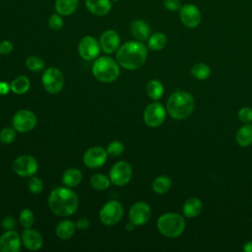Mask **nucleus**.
Wrapping results in <instances>:
<instances>
[{"mask_svg":"<svg viewBox=\"0 0 252 252\" xmlns=\"http://www.w3.org/2000/svg\"><path fill=\"white\" fill-rule=\"evenodd\" d=\"M147 54V47L142 41L131 40L119 46L116 53V60L122 68L136 70L145 64Z\"/></svg>","mask_w":252,"mask_h":252,"instance_id":"nucleus-1","label":"nucleus"},{"mask_svg":"<svg viewBox=\"0 0 252 252\" xmlns=\"http://www.w3.org/2000/svg\"><path fill=\"white\" fill-rule=\"evenodd\" d=\"M48 207L53 214L59 217L73 215L79 205L77 194L70 187H57L48 196Z\"/></svg>","mask_w":252,"mask_h":252,"instance_id":"nucleus-2","label":"nucleus"},{"mask_svg":"<svg viewBox=\"0 0 252 252\" xmlns=\"http://www.w3.org/2000/svg\"><path fill=\"white\" fill-rule=\"evenodd\" d=\"M195 107L194 97L185 91L174 92L167 99L166 110L176 120H184L189 117Z\"/></svg>","mask_w":252,"mask_h":252,"instance_id":"nucleus-3","label":"nucleus"},{"mask_svg":"<svg viewBox=\"0 0 252 252\" xmlns=\"http://www.w3.org/2000/svg\"><path fill=\"white\" fill-rule=\"evenodd\" d=\"M92 70L94 78L102 83L114 82L119 76V64L109 56L98 57Z\"/></svg>","mask_w":252,"mask_h":252,"instance_id":"nucleus-4","label":"nucleus"},{"mask_svg":"<svg viewBox=\"0 0 252 252\" xmlns=\"http://www.w3.org/2000/svg\"><path fill=\"white\" fill-rule=\"evenodd\" d=\"M157 226L162 235L172 238L179 236L183 232L185 221L183 217L179 214L166 213L158 218Z\"/></svg>","mask_w":252,"mask_h":252,"instance_id":"nucleus-5","label":"nucleus"},{"mask_svg":"<svg viewBox=\"0 0 252 252\" xmlns=\"http://www.w3.org/2000/svg\"><path fill=\"white\" fill-rule=\"evenodd\" d=\"M123 212L121 203L111 200L102 206L99 212V219L105 225H114L122 219Z\"/></svg>","mask_w":252,"mask_h":252,"instance_id":"nucleus-6","label":"nucleus"},{"mask_svg":"<svg viewBox=\"0 0 252 252\" xmlns=\"http://www.w3.org/2000/svg\"><path fill=\"white\" fill-rule=\"evenodd\" d=\"M42 85L46 92L56 94L63 89L64 77L61 71L55 67L47 68L42 75Z\"/></svg>","mask_w":252,"mask_h":252,"instance_id":"nucleus-7","label":"nucleus"},{"mask_svg":"<svg viewBox=\"0 0 252 252\" xmlns=\"http://www.w3.org/2000/svg\"><path fill=\"white\" fill-rule=\"evenodd\" d=\"M12 168L17 175L29 177L32 176L37 171L38 163L32 156L22 155L14 160Z\"/></svg>","mask_w":252,"mask_h":252,"instance_id":"nucleus-8","label":"nucleus"},{"mask_svg":"<svg viewBox=\"0 0 252 252\" xmlns=\"http://www.w3.org/2000/svg\"><path fill=\"white\" fill-rule=\"evenodd\" d=\"M12 124L16 131L27 133L35 127L36 116L32 111L29 109H22L15 113L12 119Z\"/></svg>","mask_w":252,"mask_h":252,"instance_id":"nucleus-9","label":"nucleus"},{"mask_svg":"<svg viewBox=\"0 0 252 252\" xmlns=\"http://www.w3.org/2000/svg\"><path fill=\"white\" fill-rule=\"evenodd\" d=\"M132 177V167L124 160L117 161L109 171V180L116 186L126 185Z\"/></svg>","mask_w":252,"mask_h":252,"instance_id":"nucleus-10","label":"nucleus"},{"mask_svg":"<svg viewBox=\"0 0 252 252\" xmlns=\"http://www.w3.org/2000/svg\"><path fill=\"white\" fill-rule=\"evenodd\" d=\"M143 118L147 126L152 128L158 127L165 119V109L161 103L153 102L145 108Z\"/></svg>","mask_w":252,"mask_h":252,"instance_id":"nucleus-11","label":"nucleus"},{"mask_svg":"<svg viewBox=\"0 0 252 252\" xmlns=\"http://www.w3.org/2000/svg\"><path fill=\"white\" fill-rule=\"evenodd\" d=\"M179 18L181 23L189 28L195 29L197 28L202 20V15L199 8L194 4H185L181 6L179 10Z\"/></svg>","mask_w":252,"mask_h":252,"instance_id":"nucleus-12","label":"nucleus"},{"mask_svg":"<svg viewBox=\"0 0 252 252\" xmlns=\"http://www.w3.org/2000/svg\"><path fill=\"white\" fill-rule=\"evenodd\" d=\"M78 51L83 59L88 61L93 60L98 56L100 45L94 36L86 35L81 38L78 45Z\"/></svg>","mask_w":252,"mask_h":252,"instance_id":"nucleus-13","label":"nucleus"},{"mask_svg":"<svg viewBox=\"0 0 252 252\" xmlns=\"http://www.w3.org/2000/svg\"><path fill=\"white\" fill-rule=\"evenodd\" d=\"M129 220L135 225H143L147 223L152 217V210L145 202H137L132 205L129 210Z\"/></svg>","mask_w":252,"mask_h":252,"instance_id":"nucleus-14","label":"nucleus"},{"mask_svg":"<svg viewBox=\"0 0 252 252\" xmlns=\"http://www.w3.org/2000/svg\"><path fill=\"white\" fill-rule=\"evenodd\" d=\"M107 152L102 147H92L86 151L83 157V161L86 166L97 168L104 164L107 158Z\"/></svg>","mask_w":252,"mask_h":252,"instance_id":"nucleus-15","label":"nucleus"},{"mask_svg":"<svg viewBox=\"0 0 252 252\" xmlns=\"http://www.w3.org/2000/svg\"><path fill=\"white\" fill-rule=\"evenodd\" d=\"M21 240L17 231L14 229L6 230L0 236V252H19Z\"/></svg>","mask_w":252,"mask_h":252,"instance_id":"nucleus-16","label":"nucleus"},{"mask_svg":"<svg viewBox=\"0 0 252 252\" xmlns=\"http://www.w3.org/2000/svg\"><path fill=\"white\" fill-rule=\"evenodd\" d=\"M99 45L104 53L111 54L119 48L120 36L114 30H106L100 35Z\"/></svg>","mask_w":252,"mask_h":252,"instance_id":"nucleus-17","label":"nucleus"},{"mask_svg":"<svg viewBox=\"0 0 252 252\" xmlns=\"http://www.w3.org/2000/svg\"><path fill=\"white\" fill-rule=\"evenodd\" d=\"M21 239L24 246L32 251L39 250L43 244V238L41 234L38 231L32 229V227L25 228V230L22 232Z\"/></svg>","mask_w":252,"mask_h":252,"instance_id":"nucleus-18","label":"nucleus"},{"mask_svg":"<svg viewBox=\"0 0 252 252\" xmlns=\"http://www.w3.org/2000/svg\"><path fill=\"white\" fill-rule=\"evenodd\" d=\"M111 2V0H85V5L90 13L102 17L110 12L112 8Z\"/></svg>","mask_w":252,"mask_h":252,"instance_id":"nucleus-19","label":"nucleus"},{"mask_svg":"<svg viewBox=\"0 0 252 252\" xmlns=\"http://www.w3.org/2000/svg\"><path fill=\"white\" fill-rule=\"evenodd\" d=\"M130 31L132 35L140 41L148 40L149 36L151 35V29L149 25L142 19H137L134 20L131 23L130 26Z\"/></svg>","mask_w":252,"mask_h":252,"instance_id":"nucleus-20","label":"nucleus"},{"mask_svg":"<svg viewBox=\"0 0 252 252\" xmlns=\"http://www.w3.org/2000/svg\"><path fill=\"white\" fill-rule=\"evenodd\" d=\"M183 214L187 218L197 217L203 210V203L200 199L192 197L186 200L183 205Z\"/></svg>","mask_w":252,"mask_h":252,"instance_id":"nucleus-21","label":"nucleus"},{"mask_svg":"<svg viewBox=\"0 0 252 252\" xmlns=\"http://www.w3.org/2000/svg\"><path fill=\"white\" fill-rule=\"evenodd\" d=\"M75 229H76V225L72 220H61L56 225L55 233L57 237H59L60 239L66 240L73 236V234L75 233Z\"/></svg>","mask_w":252,"mask_h":252,"instance_id":"nucleus-22","label":"nucleus"},{"mask_svg":"<svg viewBox=\"0 0 252 252\" xmlns=\"http://www.w3.org/2000/svg\"><path fill=\"white\" fill-rule=\"evenodd\" d=\"M79 0H55V11L61 16H70L78 8Z\"/></svg>","mask_w":252,"mask_h":252,"instance_id":"nucleus-23","label":"nucleus"},{"mask_svg":"<svg viewBox=\"0 0 252 252\" xmlns=\"http://www.w3.org/2000/svg\"><path fill=\"white\" fill-rule=\"evenodd\" d=\"M83 179V174L78 168H69L67 169L63 176L62 181L67 187H75L81 183Z\"/></svg>","mask_w":252,"mask_h":252,"instance_id":"nucleus-24","label":"nucleus"},{"mask_svg":"<svg viewBox=\"0 0 252 252\" xmlns=\"http://www.w3.org/2000/svg\"><path fill=\"white\" fill-rule=\"evenodd\" d=\"M236 142L241 147H247L252 144V125L247 123L241 126L236 132Z\"/></svg>","mask_w":252,"mask_h":252,"instance_id":"nucleus-25","label":"nucleus"},{"mask_svg":"<svg viewBox=\"0 0 252 252\" xmlns=\"http://www.w3.org/2000/svg\"><path fill=\"white\" fill-rule=\"evenodd\" d=\"M167 43L166 35L162 32H155L151 34L148 38V47L151 50H161L165 47Z\"/></svg>","mask_w":252,"mask_h":252,"instance_id":"nucleus-26","label":"nucleus"},{"mask_svg":"<svg viewBox=\"0 0 252 252\" xmlns=\"http://www.w3.org/2000/svg\"><path fill=\"white\" fill-rule=\"evenodd\" d=\"M30 86H31V83L28 77L22 75V76H18L16 79L12 81V83L10 84V89L13 93L17 94H23L29 91Z\"/></svg>","mask_w":252,"mask_h":252,"instance_id":"nucleus-27","label":"nucleus"},{"mask_svg":"<svg viewBox=\"0 0 252 252\" xmlns=\"http://www.w3.org/2000/svg\"><path fill=\"white\" fill-rule=\"evenodd\" d=\"M163 86L162 84L158 80H151L148 82L146 86V92L150 98L154 100L159 99L163 94Z\"/></svg>","mask_w":252,"mask_h":252,"instance_id":"nucleus-28","label":"nucleus"},{"mask_svg":"<svg viewBox=\"0 0 252 252\" xmlns=\"http://www.w3.org/2000/svg\"><path fill=\"white\" fill-rule=\"evenodd\" d=\"M153 190L158 193V194H164L166 193L170 187H171V180L169 177L161 175L157 177L154 181H153Z\"/></svg>","mask_w":252,"mask_h":252,"instance_id":"nucleus-29","label":"nucleus"},{"mask_svg":"<svg viewBox=\"0 0 252 252\" xmlns=\"http://www.w3.org/2000/svg\"><path fill=\"white\" fill-rule=\"evenodd\" d=\"M191 74L194 78L203 81L209 78V76L211 75V69L205 63H197L192 66Z\"/></svg>","mask_w":252,"mask_h":252,"instance_id":"nucleus-30","label":"nucleus"},{"mask_svg":"<svg viewBox=\"0 0 252 252\" xmlns=\"http://www.w3.org/2000/svg\"><path fill=\"white\" fill-rule=\"evenodd\" d=\"M90 183L95 190H105L109 187L110 180L104 174L95 173L91 177Z\"/></svg>","mask_w":252,"mask_h":252,"instance_id":"nucleus-31","label":"nucleus"},{"mask_svg":"<svg viewBox=\"0 0 252 252\" xmlns=\"http://www.w3.org/2000/svg\"><path fill=\"white\" fill-rule=\"evenodd\" d=\"M34 215L33 212L30 209H24L21 211L19 216L20 223L25 228H31L34 223Z\"/></svg>","mask_w":252,"mask_h":252,"instance_id":"nucleus-32","label":"nucleus"},{"mask_svg":"<svg viewBox=\"0 0 252 252\" xmlns=\"http://www.w3.org/2000/svg\"><path fill=\"white\" fill-rule=\"evenodd\" d=\"M26 66L28 67L29 70L32 72H38L43 69L44 62L40 57L36 55H31L26 60Z\"/></svg>","mask_w":252,"mask_h":252,"instance_id":"nucleus-33","label":"nucleus"},{"mask_svg":"<svg viewBox=\"0 0 252 252\" xmlns=\"http://www.w3.org/2000/svg\"><path fill=\"white\" fill-rule=\"evenodd\" d=\"M16 138V130L13 127H5L0 131V142L2 144H11Z\"/></svg>","mask_w":252,"mask_h":252,"instance_id":"nucleus-34","label":"nucleus"},{"mask_svg":"<svg viewBox=\"0 0 252 252\" xmlns=\"http://www.w3.org/2000/svg\"><path fill=\"white\" fill-rule=\"evenodd\" d=\"M106 152L110 157H118L124 152V145L120 141H112L107 146Z\"/></svg>","mask_w":252,"mask_h":252,"instance_id":"nucleus-35","label":"nucleus"},{"mask_svg":"<svg viewBox=\"0 0 252 252\" xmlns=\"http://www.w3.org/2000/svg\"><path fill=\"white\" fill-rule=\"evenodd\" d=\"M48 27L53 30V31H59L63 28V25H64V22H63V19H62V16L59 15L58 13H55V14H52L49 19H48Z\"/></svg>","mask_w":252,"mask_h":252,"instance_id":"nucleus-36","label":"nucleus"},{"mask_svg":"<svg viewBox=\"0 0 252 252\" xmlns=\"http://www.w3.org/2000/svg\"><path fill=\"white\" fill-rule=\"evenodd\" d=\"M28 187H29V190L32 193L38 194V193H40L42 191L43 183H42L40 178H38L36 176H32L31 179L28 182Z\"/></svg>","mask_w":252,"mask_h":252,"instance_id":"nucleus-37","label":"nucleus"},{"mask_svg":"<svg viewBox=\"0 0 252 252\" xmlns=\"http://www.w3.org/2000/svg\"><path fill=\"white\" fill-rule=\"evenodd\" d=\"M238 118L243 123H250L252 122V108L248 106L241 107L238 111Z\"/></svg>","mask_w":252,"mask_h":252,"instance_id":"nucleus-38","label":"nucleus"},{"mask_svg":"<svg viewBox=\"0 0 252 252\" xmlns=\"http://www.w3.org/2000/svg\"><path fill=\"white\" fill-rule=\"evenodd\" d=\"M162 3H163V7L170 12L179 11L182 6L180 0H163Z\"/></svg>","mask_w":252,"mask_h":252,"instance_id":"nucleus-39","label":"nucleus"},{"mask_svg":"<svg viewBox=\"0 0 252 252\" xmlns=\"http://www.w3.org/2000/svg\"><path fill=\"white\" fill-rule=\"evenodd\" d=\"M13 50V43L10 40H3L0 42V53L3 55L11 53Z\"/></svg>","mask_w":252,"mask_h":252,"instance_id":"nucleus-40","label":"nucleus"},{"mask_svg":"<svg viewBox=\"0 0 252 252\" xmlns=\"http://www.w3.org/2000/svg\"><path fill=\"white\" fill-rule=\"evenodd\" d=\"M2 226L6 229V230H9V229H14L15 226H16V220L13 217H6L2 220Z\"/></svg>","mask_w":252,"mask_h":252,"instance_id":"nucleus-41","label":"nucleus"},{"mask_svg":"<svg viewBox=\"0 0 252 252\" xmlns=\"http://www.w3.org/2000/svg\"><path fill=\"white\" fill-rule=\"evenodd\" d=\"M90 226V220L88 218L86 217H82L80 219H78L77 222H76V227L80 230H86L88 227Z\"/></svg>","mask_w":252,"mask_h":252,"instance_id":"nucleus-42","label":"nucleus"},{"mask_svg":"<svg viewBox=\"0 0 252 252\" xmlns=\"http://www.w3.org/2000/svg\"><path fill=\"white\" fill-rule=\"evenodd\" d=\"M10 85H8L5 82H0V94H6L9 92Z\"/></svg>","mask_w":252,"mask_h":252,"instance_id":"nucleus-43","label":"nucleus"},{"mask_svg":"<svg viewBox=\"0 0 252 252\" xmlns=\"http://www.w3.org/2000/svg\"><path fill=\"white\" fill-rule=\"evenodd\" d=\"M243 250L245 252H252V240L247 241L244 245H243Z\"/></svg>","mask_w":252,"mask_h":252,"instance_id":"nucleus-44","label":"nucleus"},{"mask_svg":"<svg viewBox=\"0 0 252 252\" xmlns=\"http://www.w3.org/2000/svg\"><path fill=\"white\" fill-rule=\"evenodd\" d=\"M135 226H136V225H135L132 221H129V222L126 224V229H127L128 231H132Z\"/></svg>","mask_w":252,"mask_h":252,"instance_id":"nucleus-45","label":"nucleus"},{"mask_svg":"<svg viewBox=\"0 0 252 252\" xmlns=\"http://www.w3.org/2000/svg\"><path fill=\"white\" fill-rule=\"evenodd\" d=\"M111 1H112V2H117L118 0H111Z\"/></svg>","mask_w":252,"mask_h":252,"instance_id":"nucleus-46","label":"nucleus"},{"mask_svg":"<svg viewBox=\"0 0 252 252\" xmlns=\"http://www.w3.org/2000/svg\"><path fill=\"white\" fill-rule=\"evenodd\" d=\"M0 55H1V53H0Z\"/></svg>","mask_w":252,"mask_h":252,"instance_id":"nucleus-47","label":"nucleus"}]
</instances>
